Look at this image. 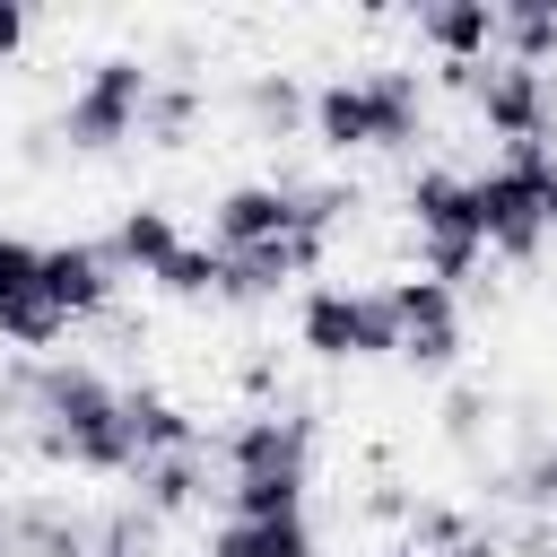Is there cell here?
<instances>
[{"label": "cell", "instance_id": "obj_1", "mask_svg": "<svg viewBox=\"0 0 557 557\" xmlns=\"http://www.w3.org/2000/svg\"><path fill=\"white\" fill-rule=\"evenodd\" d=\"M17 400L35 418V453L87 479H131L122 383L104 366H17Z\"/></svg>", "mask_w": 557, "mask_h": 557}, {"label": "cell", "instance_id": "obj_2", "mask_svg": "<svg viewBox=\"0 0 557 557\" xmlns=\"http://www.w3.org/2000/svg\"><path fill=\"white\" fill-rule=\"evenodd\" d=\"M218 470H226V513H244V522L305 513V487H313V418L287 409V400L235 418L218 435Z\"/></svg>", "mask_w": 557, "mask_h": 557}, {"label": "cell", "instance_id": "obj_3", "mask_svg": "<svg viewBox=\"0 0 557 557\" xmlns=\"http://www.w3.org/2000/svg\"><path fill=\"white\" fill-rule=\"evenodd\" d=\"M305 122L331 157H357V148H409L426 131V78L383 61V70H339L305 96Z\"/></svg>", "mask_w": 557, "mask_h": 557}, {"label": "cell", "instance_id": "obj_4", "mask_svg": "<svg viewBox=\"0 0 557 557\" xmlns=\"http://www.w3.org/2000/svg\"><path fill=\"white\" fill-rule=\"evenodd\" d=\"M470 218H479L487 252L531 261L557 235V157L548 148H505L487 174H470Z\"/></svg>", "mask_w": 557, "mask_h": 557}, {"label": "cell", "instance_id": "obj_5", "mask_svg": "<svg viewBox=\"0 0 557 557\" xmlns=\"http://www.w3.org/2000/svg\"><path fill=\"white\" fill-rule=\"evenodd\" d=\"M400 209H409V226H418V278H435V287H461L479 261H487V244H479V218H470V174H453V165H426V174H409V191H400Z\"/></svg>", "mask_w": 557, "mask_h": 557}, {"label": "cell", "instance_id": "obj_6", "mask_svg": "<svg viewBox=\"0 0 557 557\" xmlns=\"http://www.w3.org/2000/svg\"><path fill=\"white\" fill-rule=\"evenodd\" d=\"M296 339H305L322 366L400 357V313H392V287H305V305H296Z\"/></svg>", "mask_w": 557, "mask_h": 557}, {"label": "cell", "instance_id": "obj_7", "mask_svg": "<svg viewBox=\"0 0 557 557\" xmlns=\"http://www.w3.org/2000/svg\"><path fill=\"white\" fill-rule=\"evenodd\" d=\"M148 87H157L148 61H131V52L96 61V70L70 87V104H61V139H70V157H104V148L139 139V104H148Z\"/></svg>", "mask_w": 557, "mask_h": 557}, {"label": "cell", "instance_id": "obj_8", "mask_svg": "<svg viewBox=\"0 0 557 557\" xmlns=\"http://www.w3.org/2000/svg\"><path fill=\"white\" fill-rule=\"evenodd\" d=\"M470 104L505 148H548V131H557V87H548V70H522V61H479Z\"/></svg>", "mask_w": 557, "mask_h": 557}, {"label": "cell", "instance_id": "obj_9", "mask_svg": "<svg viewBox=\"0 0 557 557\" xmlns=\"http://www.w3.org/2000/svg\"><path fill=\"white\" fill-rule=\"evenodd\" d=\"M392 313H400V366L444 374L461 357V296L435 278H392Z\"/></svg>", "mask_w": 557, "mask_h": 557}, {"label": "cell", "instance_id": "obj_10", "mask_svg": "<svg viewBox=\"0 0 557 557\" xmlns=\"http://www.w3.org/2000/svg\"><path fill=\"white\" fill-rule=\"evenodd\" d=\"M322 235H278V244H252V252H218V305H270L278 287L313 278L322 270Z\"/></svg>", "mask_w": 557, "mask_h": 557}, {"label": "cell", "instance_id": "obj_11", "mask_svg": "<svg viewBox=\"0 0 557 557\" xmlns=\"http://www.w3.org/2000/svg\"><path fill=\"white\" fill-rule=\"evenodd\" d=\"M113 287H122V270H113V252H104L96 235L44 244V296L61 305V322H96V313H113Z\"/></svg>", "mask_w": 557, "mask_h": 557}, {"label": "cell", "instance_id": "obj_12", "mask_svg": "<svg viewBox=\"0 0 557 557\" xmlns=\"http://www.w3.org/2000/svg\"><path fill=\"white\" fill-rule=\"evenodd\" d=\"M278 235H296V191H287V174H278V183H235V191H218V209H209V244H218V252H252V244H278Z\"/></svg>", "mask_w": 557, "mask_h": 557}, {"label": "cell", "instance_id": "obj_13", "mask_svg": "<svg viewBox=\"0 0 557 557\" xmlns=\"http://www.w3.org/2000/svg\"><path fill=\"white\" fill-rule=\"evenodd\" d=\"M418 44L453 70H479L496 61V0H426L418 9Z\"/></svg>", "mask_w": 557, "mask_h": 557}, {"label": "cell", "instance_id": "obj_14", "mask_svg": "<svg viewBox=\"0 0 557 557\" xmlns=\"http://www.w3.org/2000/svg\"><path fill=\"white\" fill-rule=\"evenodd\" d=\"M122 435H131V470L165 461V453H200V426L183 400H165L157 383H122Z\"/></svg>", "mask_w": 557, "mask_h": 557}, {"label": "cell", "instance_id": "obj_15", "mask_svg": "<svg viewBox=\"0 0 557 557\" xmlns=\"http://www.w3.org/2000/svg\"><path fill=\"white\" fill-rule=\"evenodd\" d=\"M104 252H113V270H122V278H157V270L183 252V235H174V209H165V200H131V209L113 218Z\"/></svg>", "mask_w": 557, "mask_h": 557}, {"label": "cell", "instance_id": "obj_16", "mask_svg": "<svg viewBox=\"0 0 557 557\" xmlns=\"http://www.w3.org/2000/svg\"><path fill=\"white\" fill-rule=\"evenodd\" d=\"M209 557H322V540H313L305 513H270V522L226 513V522L209 531Z\"/></svg>", "mask_w": 557, "mask_h": 557}, {"label": "cell", "instance_id": "obj_17", "mask_svg": "<svg viewBox=\"0 0 557 557\" xmlns=\"http://www.w3.org/2000/svg\"><path fill=\"white\" fill-rule=\"evenodd\" d=\"M9 531H17V557H87V548H96V522H78V513L52 505V496L9 505Z\"/></svg>", "mask_w": 557, "mask_h": 557}, {"label": "cell", "instance_id": "obj_18", "mask_svg": "<svg viewBox=\"0 0 557 557\" xmlns=\"http://www.w3.org/2000/svg\"><path fill=\"white\" fill-rule=\"evenodd\" d=\"M131 479H139V505L165 522V513H191L209 496V453H165V461H139Z\"/></svg>", "mask_w": 557, "mask_h": 557}, {"label": "cell", "instance_id": "obj_19", "mask_svg": "<svg viewBox=\"0 0 557 557\" xmlns=\"http://www.w3.org/2000/svg\"><path fill=\"white\" fill-rule=\"evenodd\" d=\"M61 331H70V322H61V305L44 296V270L0 296V348H52Z\"/></svg>", "mask_w": 557, "mask_h": 557}, {"label": "cell", "instance_id": "obj_20", "mask_svg": "<svg viewBox=\"0 0 557 557\" xmlns=\"http://www.w3.org/2000/svg\"><path fill=\"white\" fill-rule=\"evenodd\" d=\"M191 131H200V87L191 78H157L148 104H139V139L148 148H183Z\"/></svg>", "mask_w": 557, "mask_h": 557}, {"label": "cell", "instance_id": "obj_21", "mask_svg": "<svg viewBox=\"0 0 557 557\" xmlns=\"http://www.w3.org/2000/svg\"><path fill=\"white\" fill-rule=\"evenodd\" d=\"M244 122H252L261 139H287V131L305 122V87H296L287 70H252V78H244Z\"/></svg>", "mask_w": 557, "mask_h": 557}, {"label": "cell", "instance_id": "obj_22", "mask_svg": "<svg viewBox=\"0 0 557 557\" xmlns=\"http://www.w3.org/2000/svg\"><path fill=\"white\" fill-rule=\"evenodd\" d=\"M496 496H513L531 522H548V513H557V435H540V444L496 479Z\"/></svg>", "mask_w": 557, "mask_h": 557}, {"label": "cell", "instance_id": "obj_23", "mask_svg": "<svg viewBox=\"0 0 557 557\" xmlns=\"http://www.w3.org/2000/svg\"><path fill=\"white\" fill-rule=\"evenodd\" d=\"M435 418H444V444H453V453H479V435H487V418H496V392H487V383H453Z\"/></svg>", "mask_w": 557, "mask_h": 557}, {"label": "cell", "instance_id": "obj_24", "mask_svg": "<svg viewBox=\"0 0 557 557\" xmlns=\"http://www.w3.org/2000/svg\"><path fill=\"white\" fill-rule=\"evenodd\" d=\"M87 557H157V513L148 505H113L96 522V548Z\"/></svg>", "mask_w": 557, "mask_h": 557}, {"label": "cell", "instance_id": "obj_25", "mask_svg": "<svg viewBox=\"0 0 557 557\" xmlns=\"http://www.w3.org/2000/svg\"><path fill=\"white\" fill-rule=\"evenodd\" d=\"M157 287H165V296H183V305L218 296V244H183V252L157 270Z\"/></svg>", "mask_w": 557, "mask_h": 557}, {"label": "cell", "instance_id": "obj_26", "mask_svg": "<svg viewBox=\"0 0 557 557\" xmlns=\"http://www.w3.org/2000/svg\"><path fill=\"white\" fill-rule=\"evenodd\" d=\"M470 531H479V522H470L461 505H409V531H400V540H409L418 557H444V548L470 540Z\"/></svg>", "mask_w": 557, "mask_h": 557}, {"label": "cell", "instance_id": "obj_27", "mask_svg": "<svg viewBox=\"0 0 557 557\" xmlns=\"http://www.w3.org/2000/svg\"><path fill=\"white\" fill-rule=\"evenodd\" d=\"M26 35H35V9H26V0H0V61H17Z\"/></svg>", "mask_w": 557, "mask_h": 557}, {"label": "cell", "instance_id": "obj_28", "mask_svg": "<svg viewBox=\"0 0 557 557\" xmlns=\"http://www.w3.org/2000/svg\"><path fill=\"white\" fill-rule=\"evenodd\" d=\"M444 557H505V531H470V540H453Z\"/></svg>", "mask_w": 557, "mask_h": 557}, {"label": "cell", "instance_id": "obj_29", "mask_svg": "<svg viewBox=\"0 0 557 557\" xmlns=\"http://www.w3.org/2000/svg\"><path fill=\"white\" fill-rule=\"evenodd\" d=\"M0 557H17V531H9V505H0Z\"/></svg>", "mask_w": 557, "mask_h": 557}, {"label": "cell", "instance_id": "obj_30", "mask_svg": "<svg viewBox=\"0 0 557 557\" xmlns=\"http://www.w3.org/2000/svg\"><path fill=\"white\" fill-rule=\"evenodd\" d=\"M383 557H418V548H409V540H392V548H383Z\"/></svg>", "mask_w": 557, "mask_h": 557}]
</instances>
